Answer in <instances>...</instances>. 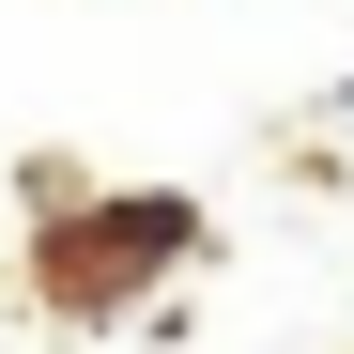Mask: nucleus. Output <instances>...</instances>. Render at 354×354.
<instances>
[{
	"instance_id": "1",
	"label": "nucleus",
	"mask_w": 354,
	"mask_h": 354,
	"mask_svg": "<svg viewBox=\"0 0 354 354\" xmlns=\"http://www.w3.org/2000/svg\"><path fill=\"white\" fill-rule=\"evenodd\" d=\"M185 231H201L185 201H108L77 247H62V277H77V292H108V277H139V262H185Z\"/></svg>"
}]
</instances>
